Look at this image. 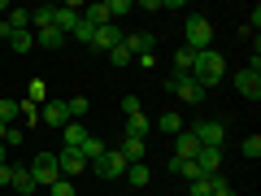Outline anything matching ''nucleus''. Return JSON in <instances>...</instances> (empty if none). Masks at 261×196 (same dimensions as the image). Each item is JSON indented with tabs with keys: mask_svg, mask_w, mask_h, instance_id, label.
<instances>
[{
	"mask_svg": "<svg viewBox=\"0 0 261 196\" xmlns=\"http://www.w3.org/2000/svg\"><path fill=\"white\" fill-rule=\"evenodd\" d=\"M222 75H226V61H222V53H218V48H205V53H196V65H192V79L200 87H218L222 83Z\"/></svg>",
	"mask_w": 261,
	"mask_h": 196,
	"instance_id": "obj_1",
	"label": "nucleus"
},
{
	"mask_svg": "<svg viewBox=\"0 0 261 196\" xmlns=\"http://www.w3.org/2000/svg\"><path fill=\"white\" fill-rule=\"evenodd\" d=\"M183 48H192V53L214 48V22H209L205 13H192V18L183 22Z\"/></svg>",
	"mask_w": 261,
	"mask_h": 196,
	"instance_id": "obj_2",
	"label": "nucleus"
},
{
	"mask_svg": "<svg viewBox=\"0 0 261 196\" xmlns=\"http://www.w3.org/2000/svg\"><path fill=\"white\" fill-rule=\"evenodd\" d=\"M27 170H31V179H35V187H44V192L61 179V170H57V153H35V161H31Z\"/></svg>",
	"mask_w": 261,
	"mask_h": 196,
	"instance_id": "obj_3",
	"label": "nucleus"
},
{
	"mask_svg": "<svg viewBox=\"0 0 261 196\" xmlns=\"http://www.w3.org/2000/svg\"><path fill=\"white\" fill-rule=\"evenodd\" d=\"M192 135L200 140V149H222V144H226V127L218 118H200L192 127Z\"/></svg>",
	"mask_w": 261,
	"mask_h": 196,
	"instance_id": "obj_4",
	"label": "nucleus"
},
{
	"mask_svg": "<svg viewBox=\"0 0 261 196\" xmlns=\"http://www.w3.org/2000/svg\"><path fill=\"white\" fill-rule=\"evenodd\" d=\"M87 170H92V175H100V179H122V175H126V161H122L118 149H105Z\"/></svg>",
	"mask_w": 261,
	"mask_h": 196,
	"instance_id": "obj_5",
	"label": "nucleus"
},
{
	"mask_svg": "<svg viewBox=\"0 0 261 196\" xmlns=\"http://www.w3.org/2000/svg\"><path fill=\"white\" fill-rule=\"evenodd\" d=\"M166 87H170V96H178V101H183V105H205V96H209L205 87L196 83V79H178V75L170 79Z\"/></svg>",
	"mask_w": 261,
	"mask_h": 196,
	"instance_id": "obj_6",
	"label": "nucleus"
},
{
	"mask_svg": "<svg viewBox=\"0 0 261 196\" xmlns=\"http://www.w3.org/2000/svg\"><path fill=\"white\" fill-rule=\"evenodd\" d=\"M57 170H61V179H79L87 170V161L79 149H57Z\"/></svg>",
	"mask_w": 261,
	"mask_h": 196,
	"instance_id": "obj_7",
	"label": "nucleus"
},
{
	"mask_svg": "<svg viewBox=\"0 0 261 196\" xmlns=\"http://www.w3.org/2000/svg\"><path fill=\"white\" fill-rule=\"evenodd\" d=\"M118 153H122L126 166H140V161H148V140H130V135H122Z\"/></svg>",
	"mask_w": 261,
	"mask_h": 196,
	"instance_id": "obj_8",
	"label": "nucleus"
},
{
	"mask_svg": "<svg viewBox=\"0 0 261 196\" xmlns=\"http://www.w3.org/2000/svg\"><path fill=\"white\" fill-rule=\"evenodd\" d=\"M196 170H200L205 179H218L222 175V149H200L196 153Z\"/></svg>",
	"mask_w": 261,
	"mask_h": 196,
	"instance_id": "obj_9",
	"label": "nucleus"
},
{
	"mask_svg": "<svg viewBox=\"0 0 261 196\" xmlns=\"http://www.w3.org/2000/svg\"><path fill=\"white\" fill-rule=\"evenodd\" d=\"M39 122H44V127H65V122H70L65 101H44L39 105Z\"/></svg>",
	"mask_w": 261,
	"mask_h": 196,
	"instance_id": "obj_10",
	"label": "nucleus"
},
{
	"mask_svg": "<svg viewBox=\"0 0 261 196\" xmlns=\"http://www.w3.org/2000/svg\"><path fill=\"white\" fill-rule=\"evenodd\" d=\"M235 92H240L244 101H257V96H261V75H252V70H240V75H235Z\"/></svg>",
	"mask_w": 261,
	"mask_h": 196,
	"instance_id": "obj_11",
	"label": "nucleus"
},
{
	"mask_svg": "<svg viewBox=\"0 0 261 196\" xmlns=\"http://www.w3.org/2000/svg\"><path fill=\"white\" fill-rule=\"evenodd\" d=\"M118 44H122V31L113 27V22H109V27H96V39H92L96 53H113Z\"/></svg>",
	"mask_w": 261,
	"mask_h": 196,
	"instance_id": "obj_12",
	"label": "nucleus"
},
{
	"mask_svg": "<svg viewBox=\"0 0 261 196\" xmlns=\"http://www.w3.org/2000/svg\"><path fill=\"white\" fill-rule=\"evenodd\" d=\"M196 153H200V140H196L192 131H178V135H174V157L196 161Z\"/></svg>",
	"mask_w": 261,
	"mask_h": 196,
	"instance_id": "obj_13",
	"label": "nucleus"
},
{
	"mask_svg": "<svg viewBox=\"0 0 261 196\" xmlns=\"http://www.w3.org/2000/svg\"><path fill=\"white\" fill-rule=\"evenodd\" d=\"M87 135H92V131H87L83 122H65V127H61V149H83Z\"/></svg>",
	"mask_w": 261,
	"mask_h": 196,
	"instance_id": "obj_14",
	"label": "nucleus"
},
{
	"mask_svg": "<svg viewBox=\"0 0 261 196\" xmlns=\"http://www.w3.org/2000/svg\"><path fill=\"white\" fill-rule=\"evenodd\" d=\"M152 44H157V39H152L148 31H140V35H122V48H126L130 57H140V53H152Z\"/></svg>",
	"mask_w": 261,
	"mask_h": 196,
	"instance_id": "obj_15",
	"label": "nucleus"
},
{
	"mask_svg": "<svg viewBox=\"0 0 261 196\" xmlns=\"http://www.w3.org/2000/svg\"><path fill=\"white\" fill-rule=\"evenodd\" d=\"M13 192L18 196H39V187H35V179H31L27 166H13Z\"/></svg>",
	"mask_w": 261,
	"mask_h": 196,
	"instance_id": "obj_16",
	"label": "nucleus"
},
{
	"mask_svg": "<svg viewBox=\"0 0 261 196\" xmlns=\"http://www.w3.org/2000/svg\"><path fill=\"white\" fill-rule=\"evenodd\" d=\"M9 31H31V9H9V18L0 22V35H9Z\"/></svg>",
	"mask_w": 261,
	"mask_h": 196,
	"instance_id": "obj_17",
	"label": "nucleus"
},
{
	"mask_svg": "<svg viewBox=\"0 0 261 196\" xmlns=\"http://www.w3.org/2000/svg\"><path fill=\"white\" fill-rule=\"evenodd\" d=\"M31 35H35V48H61L65 39H70V35H61V31H57V27H44V31H31Z\"/></svg>",
	"mask_w": 261,
	"mask_h": 196,
	"instance_id": "obj_18",
	"label": "nucleus"
},
{
	"mask_svg": "<svg viewBox=\"0 0 261 196\" xmlns=\"http://www.w3.org/2000/svg\"><path fill=\"white\" fill-rule=\"evenodd\" d=\"M83 22H92V27H109V5H105V0H96V5H87L83 9Z\"/></svg>",
	"mask_w": 261,
	"mask_h": 196,
	"instance_id": "obj_19",
	"label": "nucleus"
},
{
	"mask_svg": "<svg viewBox=\"0 0 261 196\" xmlns=\"http://www.w3.org/2000/svg\"><path fill=\"white\" fill-rule=\"evenodd\" d=\"M170 175H183L187 179V183H192V179H205V175H200V170H196V161H183V157H170Z\"/></svg>",
	"mask_w": 261,
	"mask_h": 196,
	"instance_id": "obj_20",
	"label": "nucleus"
},
{
	"mask_svg": "<svg viewBox=\"0 0 261 196\" xmlns=\"http://www.w3.org/2000/svg\"><path fill=\"white\" fill-rule=\"evenodd\" d=\"M122 179H126L130 187H148L152 170H148V161H140V166H126V175H122Z\"/></svg>",
	"mask_w": 261,
	"mask_h": 196,
	"instance_id": "obj_21",
	"label": "nucleus"
},
{
	"mask_svg": "<svg viewBox=\"0 0 261 196\" xmlns=\"http://www.w3.org/2000/svg\"><path fill=\"white\" fill-rule=\"evenodd\" d=\"M192 65H196V53H192V48H178V53H174V70H178V79H192Z\"/></svg>",
	"mask_w": 261,
	"mask_h": 196,
	"instance_id": "obj_22",
	"label": "nucleus"
},
{
	"mask_svg": "<svg viewBox=\"0 0 261 196\" xmlns=\"http://www.w3.org/2000/svg\"><path fill=\"white\" fill-rule=\"evenodd\" d=\"M5 39H9L13 53H31V48H35V35H31V31H9Z\"/></svg>",
	"mask_w": 261,
	"mask_h": 196,
	"instance_id": "obj_23",
	"label": "nucleus"
},
{
	"mask_svg": "<svg viewBox=\"0 0 261 196\" xmlns=\"http://www.w3.org/2000/svg\"><path fill=\"white\" fill-rule=\"evenodd\" d=\"M126 135H130V140H148V113L126 118Z\"/></svg>",
	"mask_w": 261,
	"mask_h": 196,
	"instance_id": "obj_24",
	"label": "nucleus"
},
{
	"mask_svg": "<svg viewBox=\"0 0 261 196\" xmlns=\"http://www.w3.org/2000/svg\"><path fill=\"white\" fill-rule=\"evenodd\" d=\"M79 153H83V161L92 166V161H96V157L105 153V140H100V135H87V140H83V149H79Z\"/></svg>",
	"mask_w": 261,
	"mask_h": 196,
	"instance_id": "obj_25",
	"label": "nucleus"
},
{
	"mask_svg": "<svg viewBox=\"0 0 261 196\" xmlns=\"http://www.w3.org/2000/svg\"><path fill=\"white\" fill-rule=\"evenodd\" d=\"M65 109H70V122H83V113L92 109V101H87V96H70V101H65Z\"/></svg>",
	"mask_w": 261,
	"mask_h": 196,
	"instance_id": "obj_26",
	"label": "nucleus"
},
{
	"mask_svg": "<svg viewBox=\"0 0 261 196\" xmlns=\"http://www.w3.org/2000/svg\"><path fill=\"white\" fill-rule=\"evenodd\" d=\"M157 127L166 131V135H178V131H183V118H178V113L170 109V113H161V118H157Z\"/></svg>",
	"mask_w": 261,
	"mask_h": 196,
	"instance_id": "obj_27",
	"label": "nucleus"
},
{
	"mask_svg": "<svg viewBox=\"0 0 261 196\" xmlns=\"http://www.w3.org/2000/svg\"><path fill=\"white\" fill-rule=\"evenodd\" d=\"M70 35H74V39H79L83 48H92V39H96V27H92V22H83V18H79V27L70 31Z\"/></svg>",
	"mask_w": 261,
	"mask_h": 196,
	"instance_id": "obj_28",
	"label": "nucleus"
},
{
	"mask_svg": "<svg viewBox=\"0 0 261 196\" xmlns=\"http://www.w3.org/2000/svg\"><path fill=\"white\" fill-rule=\"evenodd\" d=\"M18 118L27 122V127H39V105H31V101H18Z\"/></svg>",
	"mask_w": 261,
	"mask_h": 196,
	"instance_id": "obj_29",
	"label": "nucleus"
},
{
	"mask_svg": "<svg viewBox=\"0 0 261 196\" xmlns=\"http://www.w3.org/2000/svg\"><path fill=\"white\" fill-rule=\"evenodd\" d=\"M44 196H79V187H74V179H57Z\"/></svg>",
	"mask_w": 261,
	"mask_h": 196,
	"instance_id": "obj_30",
	"label": "nucleus"
},
{
	"mask_svg": "<svg viewBox=\"0 0 261 196\" xmlns=\"http://www.w3.org/2000/svg\"><path fill=\"white\" fill-rule=\"evenodd\" d=\"M27 101H31V105H44V101H48V92H44V79H31V83H27Z\"/></svg>",
	"mask_w": 261,
	"mask_h": 196,
	"instance_id": "obj_31",
	"label": "nucleus"
},
{
	"mask_svg": "<svg viewBox=\"0 0 261 196\" xmlns=\"http://www.w3.org/2000/svg\"><path fill=\"white\" fill-rule=\"evenodd\" d=\"M13 118H18V101L0 96V122H5V127H13Z\"/></svg>",
	"mask_w": 261,
	"mask_h": 196,
	"instance_id": "obj_32",
	"label": "nucleus"
},
{
	"mask_svg": "<svg viewBox=\"0 0 261 196\" xmlns=\"http://www.w3.org/2000/svg\"><path fill=\"white\" fill-rule=\"evenodd\" d=\"M240 153H244L248 161H257V157H261V135H248V140L240 144Z\"/></svg>",
	"mask_w": 261,
	"mask_h": 196,
	"instance_id": "obj_33",
	"label": "nucleus"
},
{
	"mask_svg": "<svg viewBox=\"0 0 261 196\" xmlns=\"http://www.w3.org/2000/svg\"><path fill=\"white\" fill-rule=\"evenodd\" d=\"M22 144H27V131H22V127H9V131H5V149H22Z\"/></svg>",
	"mask_w": 261,
	"mask_h": 196,
	"instance_id": "obj_34",
	"label": "nucleus"
},
{
	"mask_svg": "<svg viewBox=\"0 0 261 196\" xmlns=\"http://www.w3.org/2000/svg\"><path fill=\"white\" fill-rule=\"evenodd\" d=\"M214 192V179H192L187 183V196H209Z\"/></svg>",
	"mask_w": 261,
	"mask_h": 196,
	"instance_id": "obj_35",
	"label": "nucleus"
},
{
	"mask_svg": "<svg viewBox=\"0 0 261 196\" xmlns=\"http://www.w3.org/2000/svg\"><path fill=\"white\" fill-rule=\"evenodd\" d=\"M109 61H113V70H126V65H130V61H135V57H130V53H126V48H122V44H118V48H113V53H109Z\"/></svg>",
	"mask_w": 261,
	"mask_h": 196,
	"instance_id": "obj_36",
	"label": "nucleus"
},
{
	"mask_svg": "<svg viewBox=\"0 0 261 196\" xmlns=\"http://www.w3.org/2000/svg\"><path fill=\"white\" fill-rule=\"evenodd\" d=\"M105 5H109V18H122V13L135 9V0H105Z\"/></svg>",
	"mask_w": 261,
	"mask_h": 196,
	"instance_id": "obj_37",
	"label": "nucleus"
},
{
	"mask_svg": "<svg viewBox=\"0 0 261 196\" xmlns=\"http://www.w3.org/2000/svg\"><path fill=\"white\" fill-rule=\"evenodd\" d=\"M122 113H126V118H135V113H144L140 96H122Z\"/></svg>",
	"mask_w": 261,
	"mask_h": 196,
	"instance_id": "obj_38",
	"label": "nucleus"
},
{
	"mask_svg": "<svg viewBox=\"0 0 261 196\" xmlns=\"http://www.w3.org/2000/svg\"><path fill=\"white\" fill-rule=\"evenodd\" d=\"M209 196H240V192H235V187L226 183L222 175H218V179H214V192H209Z\"/></svg>",
	"mask_w": 261,
	"mask_h": 196,
	"instance_id": "obj_39",
	"label": "nucleus"
},
{
	"mask_svg": "<svg viewBox=\"0 0 261 196\" xmlns=\"http://www.w3.org/2000/svg\"><path fill=\"white\" fill-rule=\"evenodd\" d=\"M0 187H13V166H9V161L0 166Z\"/></svg>",
	"mask_w": 261,
	"mask_h": 196,
	"instance_id": "obj_40",
	"label": "nucleus"
},
{
	"mask_svg": "<svg viewBox=\"0 0 261 196\" xmlns=\"http://www.w3.org/2000/svg\"><path fill=\"white\" fill-rule=\"evenodd\" d=\"M135 65H140V70H152V65H157V57H152V53H140V57H135Z\"/></svg>",
	"mask_w": 261,
	"mask_h": 196,
	"instance_id": "obj_41",
	"label": "nucleus"
},
{
	"mask_svg": "<svg viewBox=\"0 0 261 196\" xmlns=\"http://www.w3.org/2000/svg\"><path fill=\"white\" fill-rule=\"evenodd\" d=\"M5 161H9V149H5V144H0V166H5Z\"/></svg>",
	"mask_w": 261,
	"mask_h": 196,
	"instance_id": "obj_42",
	"label": "nucleus"
},
{
	"mask_svg": "<svg viewBox=\"0 0 261 196\" xmlns=\"http://www.w3.org/2000/svg\"><path fill=\"white\" fill-rule=\"evenodd\" d=\"M5 131H9V127H5V122H0V144H5Z\"/></svg>",
	"mask_w": 261,
	"mask_h": 196,
	"instance_id": "obj_43",
	"label": "nucleus"
}]
</instances>
